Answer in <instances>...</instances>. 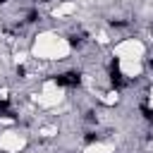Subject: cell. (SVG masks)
<instances>
[{"label": "cell", "mask_w": 153, "mask_h": 153, "mask_svg": "<svg viewBox=\"0 0 153 153\" xmlns=\"http://www.w3.org/2000/svg\"><path fill=\"white\" fill-rule=\"evenodd\" d=\"M72 55V43L60 36L57 31H41L36 33L33 43H31V57L36 60H45V62H57Z\"/></svg>", "instance_id": "6da1fadb"}, {"label": "cell", "mask_w": 153, "mask_h": 153, "mask_svg": "<svg viewBox=\"0 0 153 153\" xmlns=\"http://www.w3.org/2000/svg\"><path fill=\"white\" fill-rule=\"evenodd\" d=\"M31 100L38 108H43V110H53V108H57V105L65 103V88L57 86V81H53V79L50 81H43L41 91H36L31 96Z\"/></svg>", "instance_id": "7a4b0ae2"}, {"label": "cell", "mask_w": 153, "mask_h": 153, "mask_svg": "<svg viewBox=\"0 0 153 153\" xmlns=\"http://www.w3.org/2000/svg\"><path fill=\"white\" fill-rule=\"evenodd\" d=\"M112 55L117 60H143L146 57V43L141 38H122L112 45Z\"/></svg>", "instance_id": "3957f363"}, {"label": "cell", "mask_w": 153, "mask_h": 153, "mask_svg": "<svg viewBox=\"0 0 153 153\" xmlns=\"http://www.w3.org/2000/svg\"><path fill=\"white\" fill-rule=\"evenodd\" d=\"M26 148V136L17 129H2L0 131V151L2 153H22Z\"/></svg>", "instance_id": "277c9868"}, {"label": "cell", "mask_w": 153, "mask_h": 153, "mask_svg": "<svg viewBox=\"0 0 153 153\" xmlns=\"http://www.w3.org/2000/svg\"><path fill=\"white\" fill-rule=\"evenodd\" d=\"M117 69L124 79H139L143 74V60H117Z\"/></svg>", "instance_id": "5b68a950"}, {"label": "cell", "mask_w": 153, "mask_h": 153, "mask_svg": "<svg viewBox=\"0 0 153 153\" xmlns=\"http://www.w3.org/2000/svg\"><path fill=\"white\" fill-rule=\"evenodd\" d=\"M74 12H76V2L74 0H62V2H57L53 7V17L55 19H65V17L74 14Z\"/></svg>", "instance_id": "8992f818"}, {"label": "cell", "mask_w": 153, "mask_h": 153, "mask_svg": "<svg viewBox=\"0 0 153 153\" xmlns=\"http://www.w3.org/2000/svg\"><path fill=\"white\" fill-rule=\"evenodd\" d=\"M81 153H115V146L108 143V141H96V143H88L84 146Z\"/></svg>", "instance_id": "52a82bcc"}, {"label": "cell", "mask_w": 153, "mask_h": 153, "mask_svg": "<svg viewBox=\"0 0 153 153\" xmlns=\"http://www.w3.org/2000/svg\"><path fill=\"white\" fill-rule=\"evenodd\" d=\"M100 100H103L105 105H115V103L120 100V93H117V91H108V93L100 96Z\"/></svg>", "instance_id": "ba28073f"}, {"label": "cell", "mask_w": 153, "mask_h": 153, "mask_svg": "<svg viewBox=\"0 0 153 153\" xmlns=\"http://www.w3.org/2000/svg\"><path fill=\"white\" fill-rule=\"evenodd\" d=\"M55 134H57V127H55V124L41 127V129H38V136H45V139H48V136H55Z\"/></svg>", "instance_id": "9c48e42d"}, {"label": "cell", "mask_w": 153, "mask_h": 153, "mask_svg": "<svg viewBox=\"0 0 153 153\" xmlns=\"http://www.w3.org/2000/svg\"><path fill=\"white\" fill-rule=\"evenodd\" d=\"M7 98V88H0V100H5Z\"/></svg>", "instance_id": "30bf717a"}, {"label": "cell", "mask_w": 153, "mask_h": 153, "mask_svg": "<svg viewBox=\"0 0 153 153\" xmlns=\"http://www.w3.org/2000/svg\"><path fill=\"white\" fill-rule=\"evenodd\" d=\"M148 100H151V108H153V86H151V96H148Z\"/></svg>", "instance_id": "8fae6325"}]
</instances>
